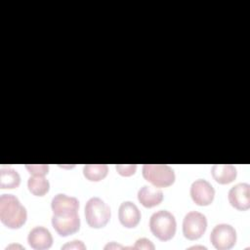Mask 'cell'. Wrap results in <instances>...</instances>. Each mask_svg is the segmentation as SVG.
Instances as JSON below:
<instances>
[{"label": "cell", "instance_id": "obj_19", "mask_svg": "<svg viewBox=\"0 0 250 250\" xmlns=\"http://www.w3.org/2000/svg\"><path fill=\"white\" fill-rule=\"evenodd\" d=\"M115 168L119 175L124 177H129L135 174L137 170L136 164H116Z\"/></svg>", "mask_w": 250, "mask_h": 250}, {"label": "cell", "instance_id": "obj_15", "mask_svg": "<svg viewBox=\"0 0 250 250\" xmlns=\"http://www.w3.org/2000/svg\"><path fill=\"white\" fill-rule=\"evenodd\" d=\"M21 184L20 174L13 168L0 169V188H15Z\"/></svg>", "mask_w": 250, "mask_h": 250}, {"label": "cell", "instance_id": "obj_1", "mask_svg": "<svg viewBox=\"0 0 250 250\" xmlns=\"http://www.w3.org/2000/svg\"><path fill=\"white\" fill-rule=\"evenodd\" d=\"M27 212L13 194L0 196V220L9 229H20L26 221Z\"/></svg>", "mask_w": 250, "mask_h": 250}, {"label": "cell", "instance_id": "obj_9", "mask_svg": "<svg viewBox=\"0 0 250 250\" xmlns=\"http://www.w3.org/2000/svg\"><path fill=\"white\" fill-rule=\"evenodd\" d=\"M230 205L239 210L246 211L250 208V186L247 183H239L234 185L228 194Z\"/></svg>", "mask_w": 250, "mask_h": 250}, {"label": "cell", "instance_id": "obj_20", "mask_svg": "<svg viewBox=\"0 0 250 250\" xmlns=\"http://www.w3.org/2000/svg\"><path fill=\"white\" fill-rule=\"evenodd\" d=\"M133 249H146V250H153L155 248L154 244L147 238H139L135 245L132 246Z\"/></svg>", "mask_w": 250, "mask_h": 250}, {"label": "cell", "instance_id": "obj_10", "mask_svg": "<svg viewBox=\"0 0 250 250\" xmlns=\"http://www.w3.org/2000/svg\"><path fill=\"white\" fill-rule=\"evenodd\" d=\"M141 212L132 201H123L118 208V219L122 226L128 229L137 227L141 220Z\"/></svg>", "mask_w": 250, "mask_h": 250}, {"label": "cell", "instance_id": "obj_22", "mask_svg": "<svg viewBox=\"0 0 250 250\" xmlns=\"http://www.w3.org/2000/svg\"><path fill=\"white\" fill-rule=\"evenodd\" d=\"M123 248H125V247L116 243V242H114V241L109 242L104 246V249H123Z\"/></svg>", "mask_w": 250, "mask_h": 250}, {"label": "cell", "instance_id": "obj_16", "mask_svg": "<svg viewBox=\"0 0 250 250\" xmlns=\"http://www.w3.org/2000/svg\"><path fill=\"white\" fill-rule=\"evenodd\" d=\"M29 191L36 196L45 195L50 188V183L44 176H31L27 181Z\"/></svg>", "mask_w": 250, "mask_h": 250}, {"label": "cell", "instance_id": "obj_4", "mask_svg": "<svg viewBox=\"0 0 250 250\" xmlns=\"http://www.w3.org/2000/svg\"><path fill=\"white\" fill-rule=\"evenodd\" d=\"M144 178L157 188H166L174 184L175 172L166 164H145L143 166Z\"/></svg>", "mask_w": 250, "mask_h": 250}, {"label": "cell", "instance_id": "obj_13", "mask_svg": "<svg viewBox=\"0 0 250 250\" xmlns=\"http://www.w3.org/2000/svg\"><path fill=\"white\" fill-rule=\"evenodd\" d=\"M138 200L140 203L146 207L151 208L157 206L163 200V192L157 187L143 186L138 191Z\"/></svg>", "mask_w": 250, "mask_h": 250}, {"label": "cell", "instance_id": "obj_5", "mask_svg": "<svg viewBox=\"0 0 250 250\" xmlns=\"http://www.w3.org/2000/svg\"><path fill=\"white\" fill-rule=\"evenodd\" d=\"M207 229L206 216L197 211H190L186 214L183 221V233L188 240L200 238Z\"/></svg>", "mask_w": 250, "mask_h": 250}, {"label": "cell", "instance_id": "obj_8", "mask_svg": "<svg viewBox=\"0 0 250 250\" xmlns=\"http://www.w3.org/2000/svg\"><path fill=\"white\" fill-rule=\"evenodd\" d=\"M190 196L193 202L199 206H207L212 203L215 196L213 186L204 179H197L190 186Z\"/></svg>", "mask_w": 250, "mask_h": 250}, {"label": "cell", "instance_id": "obj_7", "mask_svg": "<svg viewBox=\"0 0 250 250\" xmlns=\"http://www.w3.org/2000/svg\"><path fill=\"white\" fill-rule=\"evenodd\" d=\"M52 226L61 236L75 233L80 228V219L77 212L53 214Z\"/></svg>", "mask_w": 250, "mask_h": 250}, {"label": "cell", "instance_id": "obj_14", "mask_svg": "<svg viewBox=\"0 0 250 250\" xmlns=\"http://www.w3.org/2000/svg\"><path fill=\"white\" fill-rule=\"evenodd\" d=\"M211 174L217 183L227 185L235 180L237 170L231 164H215L211 168Z\"/></svg>", "mask_w": 250, "mask_h": 250}, {"label": "cell", "instance_id": "obj_18", "mask_svg": "<svg viewBox=\"0 0 250 250\" xmlns=\"http://www.w3.org/2000/svg\"><path fill=\"white\" fill-rule=\"evenodd\" d=\"M25 168L33 176H45L49 172L48 164H26Z\"/></svg>", "mask_w": 250, "mask_h": 250}, {"label": "cell", "instance_id": "obj_3", "mask_svg": "<svg viewBox=\"0 0 250 250\" xmlns=\"http://www.w3.org/2000/svg\"><path fill=\"white\" fill-rule=\"evenodd\" d=\"M110 215L109 206L100 197H91L85 204V218L91 228H104L108 223Z\"/></svg>", "mask_w": 250, "mask_h": 250}, {"label": "cell", "instance_id": "obj_23", "mask_svg": "<svg viewBox=\"0 0 250 250\" xmlns=\"http://www.w3.org/2000/svg\"><path fill=\"white\" fill-rule=\"evenodd\" d=\"M11 248H21V249H24V247L21 246V245H15V244H11L9 246L6 247V249H11Z\"/></svg>", "mask_w": 250, "mask_h": 250}, {"label": "cell", "instance_id": "obj_12", "mask_svg": "<svg viewBox=\"0 0 250 250\" xmlns=\"http://www.w3.org/2000/svg\"><path fill=\"white\" fill-rule=\"evenodd\" d=\"M51 207L54 214L77 212L79 208V201L74 196H69L64 193H58L53 197Z\"/></svg>", "mask_w": 250, "mask_h": 250}, {"label": "cell", "instance_id": "obj_24", "mask_svg": "<svg viewBox=\"0 0 250 250\" xmlns=\"http://www.w3.org/2000/svg\"><path fill=\"white\" fill-rule=\"evenodd\" d=\"M191 248H201V249H207L206 247H204V246H191V247H189V249H191Z\"/></svg>", "mask_w": 250, "mask_h": 250}, {"label": "cell", "instance_id": "obj_6", "mask_svg": "<svg viewBox=\"0 0 250 250\" xmlns=\"http://www.w3.org/2000/svg\"><path fill=\"white\" fill-rule=\"evenodd\" d=\"M210 241L218 250L230 249L236 242V231L229 224H218L211 231Z\"/></svg>", "mask_w": 250, "mask_h": 250}, {"label": "cell", "instance_id": "obj_2", "mask_svg": "<svg viewBox=\"0 0 250 250\" xmlns=\"http://www.w3.org/2000/svg\"><path fill=\"white\" fill-rule=\"evenodd\" d=\"M149 229L159 240H170L176 233L177 223L175 216L167 210L156 211L150 216Z\"/></svg>", "mask_w": 250, "mask_h": 250}, {"label": "cell", "instance_id": "obj_21", "mask_svg": "<svg viewBox=\"0 0 250 250\" xmlns=\"http://www.w3.org/2000/svg\"><path fill=\"white\" fill-rule=\"evenodd\" d=\"M62 249H76V250L82 249V250H84V249H86V246L81 240H72V241H69V242L65 243L64 245H62Z\"/></svg>", "mask_w": 250, "mask_h": 250}, {"label": "cell", "instance_id": "obj_17", "mask_svg": "<svg viewBox=\"0 0 250 250\" xmlns=\"http://www.w3.org/2000/svg\"><path fill=\"white\" fill-rule=\"evenodd\" d=\"M108 167L106 164H86L83 167L84 177L91 182H99L107 175Z\"/></svg>", "mask_w": 250, "mask_h": 250}, {"label": "cell", "instance_id": "obj_11", "mask_svg": "<svg viewBox=\"0 0 250 250\" xmlns=\"http://www.w3.org/2000/svg\"><path fill=\"white\" fill-rule=\"evenodd\" d=\"M27 242L35 250L48 249L53 244V237L50 230L44 227H34L28 233Z\"/></svg>", "mask_w": 250, "mask_h": 250}]
</instances>
